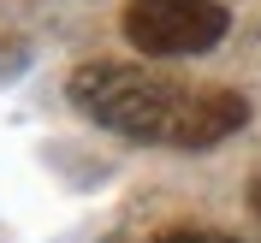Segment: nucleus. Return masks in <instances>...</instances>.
Returning a JSON list of instances; mask_svg holds the SVG:
<instances>
[{
	"instance_id": "1",
	"label": "nucleus",
	"mask_w": 261,
	"mask_h": 243,
	"mask_svg": "<svg viewBox=\"0 0 261 243\" xmlns=\"http://www.w3.org/2000/svg\"><path fill=\"white\" fill-rule=\"evenodd\" d=\"M71 101L95 125L154 148H214L249 125V101L238 89H202V83H178L166 71L119 65V60L77 65Z\"/></svg>"
},
{
	"instance_id": "2",
	"label": "nucleus",
	"mask_w": 261,
	"mask_h": 243,
	"mask_svg": "<svg viewBox=\"0 0 261 243\" xmlns=\"http://www.w3.org/2000/svg\"><path fill=\"white\" fill-rule=\"evenodd\" d=\"M231 30V12L220 0H130L125 6V36L130 48L154 53V60H178V53H208Z\"/></svg>"
},
{
	"instance_id": "3",
	"label": "nucleus",
	"mask_w": 261,
	"mask_h": 243,
	"mask_svg": "<svg viewBox=\"0 0 261 243\" xmlns=\"http://www.w3.org/2000/svg\"><path fill=\"white\" fill-rule=\"evenodd\" d=\"M154 243H238V237H226V231H161Z\"/></svg>"
},
{
	"instance_id": "4",
	"label": "nucleus",
	"mask_w": 261,
	"mask_h": 243,
	"mask_svg": "<svg viewBox=\"0 0 261 243\" xmlns=\"http://www.w3.org/2000/svg\"><path fill=\"white\" fill-rule=\"evenodd\" d=\"M255 202H261V196H255Z\"/></svg>"
}]
</instances>
